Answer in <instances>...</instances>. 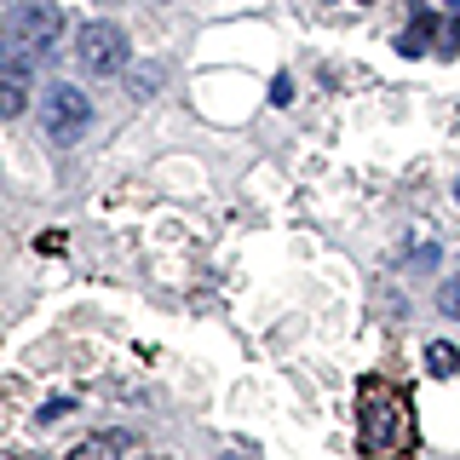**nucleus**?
<instances>
[{
  "instance_id": "nucleus-9",
  "label": "nucleus",
  "mask_w": 460,
  "mask_h": 460,
  "mask_svg": "<svg viewBox=\"0 0 460 460\" xmlns=\"http://www.w3.org/2000/svg\"><path fill=\"white\" fill-rule=\"evenodd\" d=\"M438 311L449 316V323H460V277H449V282L438 288Z\"/></svg>"
},
{
  "instance_id": "nucleus-6",
  "label": "nucleus",
  "mask_w": 460,
  "mask_h": 460,
  "mask_svg": "<svg viewBox=\"0 0 460 460\" xmlns=\"http://www.w3.org/2000/svg\"><path fill=\"white\" fill-rule=\"evenodd\" d=\"M127 449H133L127 431H93V438H81L75 449H69V460H121Z\"/></svg>"
},
{
  "instance_id": "nucleus-3",
  "label": "nucleus",
  "mask_w": 460,
  "mask_h": 460,
  "mask_svg": "<svg viewBox=\"0 0 460 460\" xmlns=\"http://www.w3.org/2000/svg\"><path fill=\"white\" fill-rule=\"evenodd\" d=\"M127 58H133V47H127V29H121V23L98 18V23H86V29H81L75 64H81L93 81H104V75H121V69H127Z\"/></svg>"
},
{
  "instance_id": "nucleus-7",
  "label": "nucleus",
  "mask_w": 460,
  "mask_h": 460,
  "mask_svg": "<svg viewBox=\"0 0 460 460\" xmlns=\"http://www.w3.org/2000/svg\"><path fill=\"white\" fill-rule=\"evenodd\" d=\"M426 374H438V380H455V374H460V351H455L449 340H431L426 345Z\"/></svg>"
},
{
  "instance_id": "nucleus-5",
  "label": "nucleus",
  "mask_w": 460,
  "mask_h": 460,
  "mask_svg": "<svg viewBox=\"0 0 460 460\" xmlns=\"http://www.w3.org/2000/svg\"><path fill=\"white\" fill-rule=\"evenodd\" d=\"M29 104V58L23 52H6V81H0V115L18 121Z\"/></svg>"
},
{
  "instance_id": "nucleus-4",
  "label": "nucleus",
  "mask_w": 460,
  "mask_h": 460,
  "mask_svg": "<svg viewBox=\"0 0 460 460\" xmlns=\"http://www.w3.org/2000/svg\"><path fill=\"white\" fill-rule=\"evenodd\" d=\"M40 121H47V138H52V144H75V138L86 133V127H93V98H86L81 86L58 81V86H47Z\"/></svg>"
},
{
  "instance_id": "nucleus-12",
  "label": "nucleus",
  "mask_w": 460,
  "mask_h": 460,
  "mask_svg": "<svg viewBox=\"0 0 460 460\" xmlns=\"http://www.w3.org/2000/svg\"><path fill=\"white\" fill-rule=\"evenodd\" d=\"M455 201H460V179H455Z\"/></svg>"
},
{
  "instance_id": "nucleus-1",
  "label": "nucleus",
  "mask_w": 460,
  "mask_h": 460,
  "mask_svg": "<svg viewBox=\"0 0 460 460\" xmlns=\"http://www.w3.org/2000/svg\"><path fill=\"white\" fill-rule=\"evenodd\" d=\"M414 443V409L392 380H363V455L402 460Z\"/></svg>"
},
{
  "instance_id": "nucleus-11",
  "label": "nucleus",
  "mask_w": 460,
  "mask_h": 460,
  "mask_svg": "<svg viewBox=\"0 0 460 460\" xmlns=\"http://www.w3.org/2000/svg\"><path fill=\"white\" fill-rule=\"evenodd\" d=\"M155 81H162V69H144V75H133V93L144 98V86H155Z\"/></svg>"
},
{
  "instance_id": "nucleus-8",
  "label": "nucleus",
  "mask_w": 460,
  "mask_h": 460,
  "mask_svg": "<svg viewBox=\"0 0 460 460\" xmlns=\"http://www.w3.org/2000/svg\"><path fill=\"white\" fill-rule=\"evenodd\" d=\"M431 35H438V18H431V12H420V18H414L409 29H402V52H409V58L431 52Z\"/></svg>"
},
{
  "instance_id": "nucleus-10",
  "label": "nucleus",
  "mask_w": 460,
  "mask_h": 460,
  "mask_svg": "<svg viewBox=\"0 0 460 460\" xmlns=\"http://www.w3.org/2000/svg\"><path fill=\"white\" fill-rule=\"evenodd\" d=\"M64 414H75V397H52V402H40L35 420H40V426H52V420H64Z\"/></svg>"
},
{
  "instance_id": "nucleus-2",
  "label": "nucleus",
  "mask_w": 460,
  "mask_h": 460,
  "mask_svg": "<svg viewBox=\"0 0 460 460\" xmlns=\"http://www.w3.org/2000/svg\"><path fill=\"white\" fill-rule=\"evenodd\" d=\"M58 35H64V12H58L52 0H23V6H12V18H6V47L12 52L40 58Z\"/></svg>"
}]
</instances>
